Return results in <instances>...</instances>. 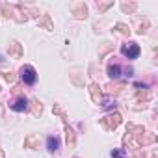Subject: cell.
Instances as JSON below:
<instances>
[{"instance_id": "obj_1", "label": "cell", "mask_w": 158, "mask_h": 158, "mask_svg": "<svg viewBox=\"0 0 158 158\" xmlns=\"http://www.w3.org/2000/svg\"><path fill=\"white\" fill-rule=\"evenodd\" d=\"M121 121H123V117L115 112V114H110V115L102 117L99 123H101V127H102L104 130H115V128L121 125Z\"/></svg>"}, {"instance_id": "obj_2", "label": "cell", "mask_w": 158, "mask_h": 158, "mask_svg": "<svg viewBox=\"0 0 158 158\" xmlns=\"http://www.w3.org/2000/svg\"><path fill=\"white\" fill-rule=\"evenodd\" d=\"M21 80L26 86H34L37 82V71L32 65H23V69H21Z\"/></svg>"}, {"instance_id": "obj_3", "label": "cell", "mask_w": 158, "mask_h": 158, "mask_svg": "<svg viewBox=\"0 0 158 158\" xmlns=\"http://www.w3.org/2000/svg\"><path fill=\"white\" fill-rule=\"evenodd\" d=\"M121 52H123V56H125V58H128V60H136V58L139 56L141 48H139V45H138V43L130 41V43H125V45L121 47Z\"/></svg>"}, {"instance_id": "obj_4", "label": "cell", "mask_w": 158, "mask_h": 158, "mask_svg": "<svg viewBox=\"0 0 158 158\" xmlns=\"http://www.w3.org/2000/svg\"><path fill=\"white\" fill-rule=\"evenodd\" d=\"M73 15H74V19H78V21L88 19V6H86L84 2H76V4L73 6Z\"/></svg>"}, {"instance_id": "obj_5", "label": "cell", "mask_w": 158, "mask_h": 158, "mask_svg": "<svg viewBox=\"0 0 158 158\" xmlns=\"http://www.w3.org/2000/svg\"><path fill=\"white\" fill-rule=\"evenodd\" d=\"M154 141H156V136H154V134H145V132H141V134L136 136V143H138L139 147L151 145V143H154Z\"/></svg>"}, {"instance_id": "obj_6", "label": "cell", "mask_w": 158, "mask_h": 158, "mask_svg": "<svg viewBox=\"0 0 158 158\" xmlns=\"http://www.w3.org/2000/svg\"><path fill=\"white\" fill-rule=\"evenodd\" d=\"M65 143H67L69 149H74V145H76V134L67 123H65Z\"/></svg>"}, {"instance_id": "obj_7", "label": "cell", "mask_w": 158, "mask_h": 158, "mask_svg": "<svg viewBox=\"0 0 158 158\" xmlns=\"http://www.w3.org/2000/svg\"><path fill=\"white\" fill-rule=\"evenodd\" d=\"M89 93H91V99H93V102L95 104H102V93H101V88H99V84H89Z\"/></svg>"}, {"instance_id": "obj_8", "label": "cell", "mask_w": 158, "mask_h": 158, "mask_svg": "<svg viewBox=\"0 0 158 158\" xmlns=\"http://www.w3.org/2000/svg\"><path fill=\"white\" fill-rule=\"evenodd\" d=\"M8 52H10L11 58H21L23 56V45L19 41H11L10 47H8Z\"/></svg>"}, {"instance_id": "obj_9", "label": "cell", "mask_w": 158, "mask_h": 158, "mask_svg": "<svg viewBox=\"0 0 158 158\" xmlns=\"http://www.w3.org/2000/svg\"><path fill=\"white\" fill-rule=\"evenodd\" d=\"M11 110H15V112H26V110H28V101H26V97L15 99V101L11 102Z\"/></svg>"}, {"instance_id": "obj_10", "label": "cell", "mask_w": 158, "mask_h": 158, "mask_svg": "<svg viewBox=\"0 0 158 158\" xmlns=\"http://www.w3.org/2000/svg\"><path fill=\"white\" fill-rule=\"evenodd\" d=\"M30 102H32V104H30L28 108H30L32 115H34V117H41V115H43V104L39 102V99H32Z\"/></svg>"}, {"instance_id": "obj_11", "label": "cell", "mask_w": 158, "mask_h": 158, "mask_svg": "<svg viewBox=\"0 0 158 158\" xmlns=\"http://www.w3.org/2000/svg\"><path fill=\"white\" fill-rule=\"evenodd\" d=\"M24 149H39V136L30 134L24 138Z\"/></svg>"}, {"instance_id": "obj_12", "label": "cell", "mask_w": 158, "mask_h": 158, "mask_svg": "<svg viewBox=\"0 0 158 158\" xmlns=\"http://www.w3.org/2000/svg\"><path fill=\"white\" fill-rule=\"evenodd\" d=\"M104 89H106L108 95H117L121 89H125V82H121V84H108Z\"/></svg>"}, {"instance_id": "obj_13", "label": "cell", "mask_w": 158, "mask_h": 158, "mask_svg": "<svg viewBox=\"0 0 158 158\" xmlns=\"http://www.w3.org/2000/svg\"><path fill=\"white\" fill-rule=\"evenodd\" d=\"M39 26H41V28H45L47 32H50V30H54V26H52V19H50V15H43V17L39 19Z\"/></svg>"}, {"instance_id": "obj_14", "label": "cell", "mask_w": 158, "mask_h": 158, "mask_svg": "<svg viewBox=\"0 0 158 158\" xmlns=\"http://www.w3.org/2000/svg\"><path fill=\"white\" fill-rule=\"evenodd\" d=\"M108 76H110V78H119V76H121V65L110 63V65H108Z\"/></svg>"}, {"instance_id": "obj_15", "label": "cell", "mask_w": 158, "mask_h": 158, "mask_svg": "<svg viewBox=\"0 0 158 158\" xmlns=\"http://www.w3.org/2000/svg\"><path fill=\"white\" fill-rule=\"evenodd\" d=\"M0 74H2V78L8 82V84H13L15 80H17V76H15V73L13 71H6V69H0Z\"/></svg>"}, {"instance_id": "obj_16", "label": "cell", "mask_w": 158, "mask_h": 158, "mask_svg": "<svg viewBox=\"0 0 158 158\" xmlns=\"http://www.w3.org/2000/svg\"><path fill=\"white\" fill-rule=\"evenodd\" d=\"M47 147H48V151H50V152L58 151V147H60V139H58L56 136H50V138L47 139Z\"/></svg>"}, {"instance_id": "obj_17", "label": "cell", "mask_w": 158, "mask_h": 158, "mask_svg": "<svg viewBox=\"0 0 158 158\" xmlns=\"http://www.w3.org/2000/svg\"><path fill=\"white\" fill-rule=\"evenodd\" d=\"M136 8H138L136 2H121V10H123L125 13H134Z\"/></svg>"}, {"instance_id": "obj_18", "label": "cell", "mask_w": 158, "mask_h": 158, "mask_svg": "<svg viewBox=\"0 0 158 158\" xmlns=\"http://www.w3.org/2000/svg\"><path fill=\"white\" fill-rule=\"evenodd\" d=\"M114 28H115L119 34H123V35H130V26H128V24H125V23H117Z\"/></svg>"}, {"instance_id": "obj_19", "label": "cell", "mask_w": 158, "mask_h": 158, "mask_svg": "<svg viewBox=\"0 0 158 158\" xmlns=\"http://www.w3.org/2000/svg\"><path fill=\"white\" fill-rule=\"evenodd\" d=\"M52 112H54L56 115H60V117H61V119H63V121L67 123V115H65V112H63V108H61L60 104H54V108H52Z\"/></svg>"}, {"instance_id": "obj_20", "label": "cell", "mask_w": 158, "mask_h": 158, "mask_svg": "<svg viewBox=\"0 0 158 158\" xmlns=\"http://www.w3.org/2000/svg\"><path fill=\"white\" fill-rule=\"evenodd\" d=\"M114 6V2H99L97 4V8H99V11H106L108 8H112Z\"/></svg>"}, {"instance_id": "obj_21", "label": "cell", "mask_w": 158, "mask_h": 158, "mask_svg": "<svg viewBox=\"0 0 158 158\" xmlns=\"http://www.w3.org/2000/svg\"><path fill=\"white\" fill-rule=\"evenodd\" d=\"M112 158H127V156H125V152L121 149H114L112 151Z\"/></svg>"}, {"instance_id": "obj_22", "label": "cell", "mask_w": 158, "mask_h": 158, "mask_svg": "<svg viewBox=\"0 0 158 158\" xmlns=\"http://www.w3.org/2000/svg\"><path fill=\"white\" fill-rule=\"evenodd\" d=\"M132 158H145V151H141V149H139V151H138Z\"/></svg>"}, {"instance_id": "obj_23", "label": "cell", "mask_w": 158, "mask_h": 158, "mask_svg": "<svg viewBox=\"0 0 158 158\" xmlns=\"http://www.w3.org/2000/svg\"><path fill=\"white\" fill-rule=\"evenodd\" d=\"M0 158H6V154H4V151L0 149Z\"/></svg>"}, {"instance_id": "obj_24", "label": "cell", "mask_w": 158, "mask_h": 158, "mask_svg": "<svg viewBox=\"0 0 158 158\" xmlns=\"http://www.w3.org/2000/svg\"><path fill=\"white\" fill-rule=\"evenodd\" d=\"M152 158H158V156H156V154H152Z\"/></svg>"}, {"instance_id": "obj_25", "label": "cell", "mask_w": 158, "mask_h": 158, "mask_svg": "<svg viewBox=\"0 0 158 158\" xmlns=\"http://www.w3.org/2000/svg\"><path fill=\"white\" fill-rule=\"evenodd\" d=\"M0 61H2V58H0Z\"/></svg>"}, {"instance_id": "obj_26", "label": "cell", "mask_w": 158, "mask_h": 158, "mask_svg": "<svg viewBox=\"0 0 158 158\" xmlns=\"http://www.w3.org/2000/svg\"><path fill=\"white\" fill-rule=\"evenodd\" d=\"M0 89H2V88H0Z\"/></svg>"}]
</instances>
